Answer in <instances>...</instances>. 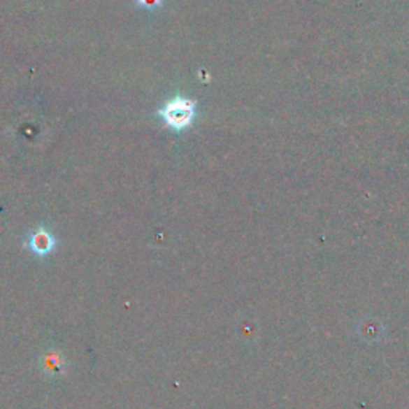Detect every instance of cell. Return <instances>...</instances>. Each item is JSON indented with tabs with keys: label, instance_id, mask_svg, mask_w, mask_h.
<instances>
[{
	"label": "cell",
	"instance_id": "6da1fadb",
	"mask_svg": "<svg viewBox=\"0 0 409 409\" xmlns=\"http://www.w3.org/2000/svg\"><path fill=\"white\" fill-rule=\"evenodd\" d=\"M165 122V125L171 130L181 133L192 125L195 115H197V103L181 94L168 99L162 108L155 112Z\"/></svg>",
	"mask_w": 409,
	"mask_h": 409
},
{
	"label": "cell",
	"instance_id": "7a4b0ae2",
	"mask_svg": "<svg viewBox=\"0 0 409 409\" xmlns=\"http://www.w3.org/2000/svg\"><path fill=\"white\" fill-rule=\"evenodd\" d=\"M55 245L56 240L53 237V234L45 227H37L36 231L29 235V240H27L29 250L37 256H48L53 251Z\"/></svg>",
	"mask_w": 409,
	"mask_h": 409
},
{
	"label": "cell",
	"instance_id": "3957f363",
	"mask_svg": "<svg viewBox=\"0 0 409 409\" xmlns=\"http://www.w3.org/2000/svg\"><path fill=\"white\" fill-rule=\"evenodd\" d=\"M41 361H42L43 373L47 374V376L58 378V376H61V374H64L66 361H64V358L58 354V352H55V350L47 352V354L42 357Z\"/></svg>",
	"mask_w": 409,
	"mask_h": 409
},
{
	"label": "cell",
	"instance_id": "277c9868",
	"mask_svg": "<svg viewBox=\"0 0 409 409\" xmlns=\"http://www.w3.org/2000/svg\"><path fill=\"white\" fill-rule=\"evenodd\" d=\"M162 2H164V0H136L138 5H141V7L149 8V10L157 8Z\"/></svg>",
	"mask_w": 409,
	"mask_h": 409
}]
</instances>
